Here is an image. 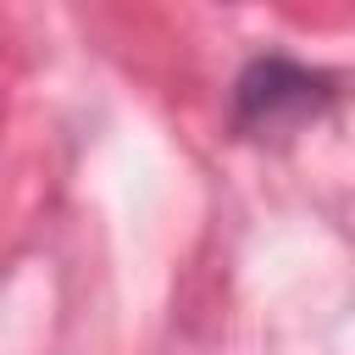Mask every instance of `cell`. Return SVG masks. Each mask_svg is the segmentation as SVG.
Instances as JSON below:
<instances>
[{"label":"cell","mask_w":355,"mask_h":355,"mask_svg":"<svg viewBox=\"0 0 355 355\" xmlns=\"http://www.w3.org/2000/svg\"><path fill=\"white\" fill-rule=\"evenodd\" d=\"M333 105V78L294 55H255L233 78V128L250 139H288Z\"/></svg>","instance_id":"obj_1"}]
</instances>
